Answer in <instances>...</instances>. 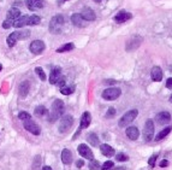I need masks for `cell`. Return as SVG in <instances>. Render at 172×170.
I'll use <instances>...</instances> for the list:
<instances>
[{
	"instance_id": "1",
	"label": "cell",
	"mask_w": 172,
	"mask_h": 170,
	"mask_svg": "<svg viewBox=\"0 0 172 170\" xmlns=\"http://www.w3.org/2000/svg\"><path fill=\"white\" fill-rule=\"evenodd\" d=\"M64 110H65V104H64V102L60 100V99L54 100L53 104H52V109H51V112H49V117H48L49 123H54L55 121H58V118L63 116Z\"/></svg>"
},
{
	"instance_id": "2",
	"label": "cell",
	"mask_w": 172,
	"mask_h": 170,
	"mask_svg": "<svg viewBox=\"0 0 172 170\" xmlns=\"http://www.w3.org/2000/svg\"><path fill=\"white\" fill-rule=\"evenodd\" d=\"M65 24V20L64 16L61 15H55L51 22H49V32L52 34H60L63 30V27Z\"/></svg>"
},
{
	"instance_id": "3",
	"label": "cell",
	"mask_w": 172,
	"mask_h": 170,
	"mask_svg": "<svg viewBox=\"0 0 172 170\" xmlns=\"http://www.w3.org/2000/svg\"><path fill=\"white\" fill-rule=\"evenodd\" d=\"M137 115H138V111H137L136 109L128 111L126 114H124V115L122 116V118H120L119 122H118V126H119L120 128H124V127L131 124V122L137 117Z\"/></svg>"
},
{
	"instance_id": "4",
	"label": "cell",
	"mask_w": 172,
	"mask_h": 170,
	"mask_svg": "<svg viewBox=\"0 0 172 170\" xmlns=\"http://www.w3.org/2000/svg\"><path fill=\"white\" fill-rule=\"evenodd\" d=\"M73 126V117L71 115H65L61 117L60 124H59V132L60 133H67Z\"/></svg>"
},
{
	"instance_id": "5",
	"label": "cell",
	"mask_w": 172,
	"mask_h": 170,
	"mask_svg": "<svg viewBox=\"0 0 172 170\" xmlns=\"http://www.w3.org/2000/svg\"><path fill=\"white\" fill-rule=\"evenodd\" d=\"M120 94H122V91L119 88H117V87H110V88H107V90H105L102 92V98L105 100L111 102V100H116L118 97H120Z\"/></svg>"
},
{
	"instance_id": "6",
	"label": "cell",
	"mask_w": 172,
	"mask_h": 170,
	"mask_svg": "<svg viewBox=\"0 0 172 170\" xmlns=\"http://www.w3.org/2000/svg\"><path fill=\"white\" fill-rule=\"evenodd\" d=\"M153 135H154V123L152 120H147L144 123V128H143V139L144 141H150L153 140Z\"/></svg>"
},
{
	"instance_id": "7",
	"label": "cell",
	"mask_w": 172,
	"mask_h": 170,
	"mask_svg": "<svg viewBox=\"0 0 172 170\" xmlns=\"http://www.w3.org/2000/svg\"><path fill=\"white\" fill-rule=\"evenodd\" d=\"M77 151H78V153L83 157V158H85V159H89V160H93L94 159V154H93V151L87 146V145H84V144H81V145H78V147H77Z\"/></svg>"
},
{
	"instance_id": "8",
	"label": "cell",
	"mask_w": 172,
	"mask_h": 170,
	"mask_svg": "<svg viewBox=\"0 0 172 170\" xmlns=\"http://www.w3.org/2000/svg\"><path fill=\"white\" fill-rule=\"evenodd\" d=\"M141 42H142V38L140 36V35H134L132 38H130L129 40H128V42H126V51H134V50H136V48H138L140 47V45H141Z\"/></svg>"
},
{
	"instance_id": "9",
	"label": "cell",
	"mask_w": 172,
	"mask_h": 170,
	"mask_svg": "<svg viewBox=\"0 0 172 170\" xmlns=\"http://www.w3.org/2000/svg\"><path fill=\"white\" fill-rule=\"evenodd\" d=\"M45 48H46L45 42L41 41V40H35L29 46V50H30V52L33 54H40V53H42L45 51Z\"/></svg>"
},
{
	"instance_id": "10",
	"label": "cell",
	"mask_w": 172,
	"mask_h": 170,
	"mask_svg": "<svg viewBox=\"0 0 172 170\" xmlns=\"http://www.w3.org/2000/svg\"><path fill=\"white\" fill-rule=\"evenodd\" d=\"M23 127H24L28 132H30L31 134H34V135H40V133H41L40 126H37V123H35V122H33V121H30V120L24 121Z\"/></svg>"
},
{
	"instance_id": "11",
	"label": "cell",
	"mask_w": 172,
	"mask_h": 170,
	"mask_svg": "<svg viewBox=\"0 0 172 170\" xmlns=\"http://www.w3.org/2000/svg\"><path fill=\"white\" fill-rule=\"evenodd\" d=\"M71 22L73 26L78 27V28H83V27H87L88 21H85L82 16V14H73L71 16Z\"/></svg>"
},
{
	"instance_id": "12",
	"label": "cell",
	"mask_w": 172,
	"mask_h": 170,
	"mask_svg": "<svg viewBox=\"0 0 172 170\" xmlns=\"http://www.w3.org/2000/svg\"><path fill=\"white\" fill-rule=\"evenodd\" d=\"M129 20H131V14L128 12V11H125V10L119 11V12L114 16V21H116L117 23H124V22H126V21H129Z\"/></svg>"
},
{
	"instance_id": "13",
	"label": "cell",
	"mask_w": 172,
	"mask_h": 170,
	"mask_svg": "<svg viewBox=\"0 0 172 170\" xmlns=\"http://www.w3.org/2000/svg\"><path fill=\"white\" fill-rule=\"evenodd\" d=\"M61 77V69L59 66H55L54 69L51 70V75H49V83L54 84L58 82V80Z\"/></svg>"
},
{
	"instance_id": "14",
	"label": "cell",
	"mask_w": 172,
	"mask_h": 170,
	"mask_svg": "<svg viewBox=\"0 0 172 170\" xmlns=\"http://www.w3.org/2000/svg\"><path fill=\"white\" fill-rule=\"evenodd\" d=\"M170 120H171V115L166 111H162V112H160L155 116V121L159 124H167L170 122Z\"/></svg>"
},
{
	"instance_id": "15",
	"label": "cell",
	"mask_w": 172,
	"mask_h": 170,
	"mask_svg": "<svg viewBox=\"0 0 172 170\" xmlns=\"http://www.w3.org/2000/svg\"><path fill=\"white\" fill-rule=\"evenodd\" d=\"M90 122H92V116L88 111L83 112L82 115V118H81V126H79V129H83V128H88L90 126Z\"/></svg>"
},
{
	"instance_id": "16",
	"label": "cell",
	"mask_w": 172,
	"mask_h": 170,
	"mask_svg": "<svg viewBox=\"0 0 172 170\" xmlns=\"http://www.w3.org/2000/svg\"><path fill=\"white\" fill-rule=\"evenodd\" d=\"M25 4L28 6V9L31 10V11L43 8V2H42V0H25Z\"/></svg>"
},
{
	"instance_id": "17",
	"label": "cell",
	"mask_w": 172,
	"mask_h": 170,
	"mask_svg": "<svg viewBox=\"0 0 172 170\" xmlns=\"http://www.w3.org/2000/svg\"><path fill=\"white\" fill-rule=\"evenodd\" d=\"M21 17V11L18 10V9H16V8H12V9H10V11L7 12V21H10L12 24L15 23V21L17 20V18H19Z\"/></svg>"
},
{
	"instance_id": "18",
	"label": "cell",
	"mask_w": 172,
	"mask_h": 170,
	"mask_svg": "<svg viewBox=\"0 0 172 170\" xmlns=\"http://www.w3.org/2000/svg\"><path fill=\"white\" fill-rule=\"evenodd\" d=\"M125 134L126 136L130 139V140H137L138 139V135H140V132L136 127H128L126 130H125Z\"/></svg>"
},
{
	"instance_id": "19",
	"label": "cell",
	"mask_w": 172,
	"mask_h": 170,
	"mask_svg": "<svg viewBox=\"0 0 172 170\" xmlns=\"http://www.w3.org/2000/svg\"><path fill=\"white\" fill-rule=\"evenodd\" d=\"M82 16H83V18H84L85 21H88V22L94 21V20L96 18L94 11H93L90 8H84V9L82 10Z\"/></svg>"
},
{
	"instance_id": "20",
	"label": "cell",
	"mask_w": 172,
	"mask_h": 170,
	"mask_svg": "<svg viewBox=\"0 0 172 170\" xmlns=\"http://www.w3.org/2000/svg\"><path fill=\"white\" fill-rule=\"evenodd\" d=\"M61 160H63V163L66 164V165H69V164L72 163V153H71L70 150L64 148V150L61 151Z\"/></svg>"
},
{
	"instance_id": "21",
	"label": "cell",
	"mask_w": 172,
	"mask_h": 170,
	"mask_svg": "<svg viewBox=\"0 0 172 170\" xmlns=\"http://www.w3.org/2000/svg\"><path fill=\"white\" fill-rule=\"evenodd\" d=\"M29 87H30V84L28 81H23L21 84H19V90H18V93L22 98H25L29 93Z\"/></svg>"
},
{
	"instance_id": "22",
	"label": "cell",
	"mask_w": 172,
	"mask_h": 170,
	"mask_svg": "<svg viewBox=\"0 0 172 170\" xmlns=\"http://www.w3.org/2000/svg\"><path fill=\"white\" fill-rule=\"evenodd\" d=\"M28 22H29V16L24 15V16H21L19 18H17L13 23V27L15 28H23L25 26H28Z\"/></svg>"
},
{
	"instance_id": "23",
	"label": "cell",
	"mask_w": 172,
	"mask_h": 170,
	"mask_svg": "<svg viewBox=\"0 0 172 170\" xmlns=\"http://www.w3.org/2000/svg\"><path fill=\"white\" fill-rule=\"evenodd\" d=\"M152 78H153V81H155V82H160L161 80H162V71H161V68H159V66H154L153 69H152Z\"/></svg>"
},
{
	"instance_id": "24",
	"label": "cell",
	"mask_w": 172,
	"mask_h": 170,
	"mask_svg": "<svg viewBox=\"0 0 172 170\" xmlns=\"http://www.w3.org/2000/svg\"><path fill=\"white\" fill-rule=\"evenodd\" d=\"M100 151H101V153L104 154V156H106V157H112V156H114V148L113 147H111L110 145H107V144H102L101 145V147H100Z\"/></svg>"
},
{
	"instance_id": "25",
	"label": "cell",
	"mask_w": 172,
	"mask_h": 170,
	"mask_svg": "<svg viewBox=\"0 0 172 170\" xmlns=\"http://www.w3.org/2000/svg\"><path fill=\"white\" fill-rule=\"evenodd\" d=\"M17 40H18V32H13V33H11V34L7 36V39H6L9 47H13V46L16 45Z\"/></svg>"
},
{
	"instance_id": "26",
	"label": "cell",
	"mask_w": 172,
	"mask_h": 170,
	"mask_svg": "<svg viewBox=\"0 0 172 170\" xmlns=\"http://www.w3.org/2000/svg\"><path fill=\"white\" fill-rule=\"evenodd\" d=\"M87 141H88L90 145H93V146H98V145H99V138H98V135L94 134V133H89V134L87 135Z\"/></svg>"
},
{
	"instance_id": "27",
	"label": "cell",
	"mask_w": 172,
	"mask_h": 170,
	"mask_svg": "<svg viewBox=\"0 0 172 170\" xmlns=\"http://www.w3.org/2000/svg\"><path fill=\"white\" fill-rule=\"evenodd\" d=\"M170 132H171V127H166L165 129H162L161 132H159V134L155 136V140H156V141H159V140L164 139L166 135H168V134H170Z\"/></svg>"
},
{
	"instance_id": "28",
	"label": "cell",
	"mask_w": 172,
	"mask_h": 170,
	"mask_svg": "<svg viewBox=\"0 0 172 170\" xmlns=\"http://www.w3.org/2000/svg\"><path fill=\"white\" fill-rule=\"evenodd\" d=\"M75 92V87L73 86H64L63 88H60V93L64 96H70Z\"/></svg>"
},
{
	"instance_id": "29",
	"label": "cell",
	"mask_w": 172,
	"mask_h": 170,
	"mask_svg": "<svg viewBox=\"0 0 172 170\" xmlns=\"http://www.w3.org/2000/svg\"><path fill=\"white\" fill-rule=\"evenodd\" d=\"M35 115L36 116H40V117H42V116H46L47 114H48V111H47V109L45 108V106H42V105H40V106H37L36 109H35Z\"/></svg>"
},
{
	"instance_id": "30",
	"label": "cell",
	"mask_w": 172,
	"mask_h": 170,
	"mask_svg": "<svg viewBox=\"0 0 172 170\" xmlns=\"http://www.w3.org/2000/svg\"><path fill=\"white\" fill-rule=\"evenodd\" d=\"M40 22H41L40 16L33 15V16H29V22H28V26H37Z\"/></svg>"
},
{
	"instance_id": "31",
	"label": "cell",
	"mask_w": 172,
	"mask_h": 170,
	"mask_svg": "<svg viewBox=\"0 0 172 170\" xmlns=\"http://www.w3.org/2000/svg\"><path fill=\"white\" fill-rule=\"evenodd\" d=\"M73 47H75V46H73V44H72V42H69V44H66V45H64V46H61V47L57 48V52H58V53L67 52V51H71Z\"/></svg>"
},
{
	"instance_id": "32",
	"label": "cell",
	"mask_w": 172,
	"mask_h": 170,
	"mask_svg": "<svg viewBox=\"0 0 172 170\" xmlns=\"http://www.w3.org/2000/svg\"><path fill=\"white\" fill-rule=\"evenodd\" d=\"M100 169H101V165H100V163L98 160H95V159L90 160V163H89V170H100Z\"/></svg>"
},
{
	"instance_id": "33",
	"label": "cell",
	"mask_w": 172,
	"mask_h": 170,
	"mask_svg": "<svg viewBox=\"0 0 172 170\" xmlns=\"http://www.w3.org/2000/svg\"><path fill=\"white\" fill-rule=\"evenodd\" d=\"M35 72L37 74V76L40 77L41 81H45V80H46V74H45V71L42 70V68H40V66L35 68Z\"/></svg>"
},
{
	"instance_id": "34",
	"label": "cell",
	"mask_w": 172,
	"mask_h": 170,
	"mask_svg": "<svg viewBox=\"0 0 172 170\" xmlns=\"http://www.w3.org/2000/svg\"><path fill=\"white\" fill-rule=\"evenodd\" d=\"M30 114L29 112H25V111H21L19 114H18V118L19 120H22V121H28V120H30Z\"/></svg>"
},
{
	"instance_id": "35",
	"label": "cell",
	"mask_w": 172,
	"mask_h": 170,
	"mask_svg": "<svg viewBox=\"0 0 172 170\" xmlns=\"http://www.w3.org/2000/svg\"><path fill=\"white\" fill-rule=\"evenodd\" d=\"M114 166V163L112 162V160H107V162H105L102 165H101V170H110V169H112Z\"/></svg>"
},
{
	"instance_id": "36",
	"label": "cell",
	"mask_w": 172,
	"mask_h": 170,
	"mask_svg": "<svg viewBox=\"0 0 172 170\" xmlns=\"http://www.w3.org/2000/svg\"><path fill=\"white\" fill-rule=\"evenodd\" d=\"M116 159L118 160V162H126L128 159H129V157L125 154V153H118V154H116Z\"/></svg>"
},
{
	"instance_id": "37",
	"label": "cell",
	"mask_w": 172,
	"mask_h": 170,
	"mask_svg": "<svg viewBox=\"0 0 172 170\" xmlns=\"http://www.w3.org/2000/svg\"><path fill=\"white\" fill-rule=\"evenodd\" d=\"M30 35L29 30H23V32H18V40H24L25 38H28Z\"/></svg>"
},
{
	"instance_id": "38",
	"label": "cell",
	"mask_w": 172,
	"mask_h": 170,
	"mask_svg": "<svg viewBox=\"0 0 172 170\" xmlns=\"http://www.w3.org/2000/svg\"><path fill=\"white\" fill-rule=\"evenodd\" d=\"M114 115H116V109H114V108H110V109L107 110L105 117H106V118H112V117H114Z\"/></svg>"
},
{
	"instance_id": "39",
	"label": "cell",
	"mask_w": 172,
	"mask_h": 170,
	"mask_svg": "<svg viewBox=\"0 0 172 170\" xmlns=\"http://www.w3.org/2000/svg\"><path fill=\"white\" fill-rule=\"evenodd\" d=\"M156 158H158V154H153V156L149 158V160H148V165H149V168H150V169H153V168H154Z\"/></svg>"
},
{
	"instance_id": "40",
	"label": "cell",
	"mask_w": 172,
	"mask_h": 170,
	"mask_svg": "<svg viewBox=\"0 0 172 170\" xmlns=\"http://www.w3.org/2000/svg\"><path fill=\"white\" fill-rule=\"evenodd\" d=\"M65 83H66V80H65V77L64 76H61L59 80H58V82H57V84L60 87V88H63L64 86H65Z\"/></svg>"
},
{
	"instance_id": "41",
	"label": "cell",
	"mask_w": 172,
	"mask_h": 170,
	"mask_svg": "<svg viewBox=\"0 0 172 170\" xmlns=\"http://www.w3.org/2000/svg\"><path fill=\"white\" fill-rule=\"evenodd\" d=\"M11 26H13V24H12V23H11L10 21H7V20L3 22V28H4V29H9V28H10Z\"/></svg>"
},
{
	"instance_id": "42",
	"label": "cell",
	"mask_w": 172,
	"mask_h": 170,
	"mask_svg": "<svg viewBox=\"0 0 172 170\" xmlns=\"http://www.w3.org/2000/svg\"><path fill=\"white\" fill-rule=\"evenodd\" d=\"M166 88H168V90L172 88V77L167 78V81H166Z\"/></svg>"
},
{
	"instance_id": "43",
	"label": "cell",
	"mask_w": 172,
	"mask_h": 170,
	"mask_svg": "<svg viewBox=\"0 0 172 170\" xmlns=\"http://www.w3.org/2000/svg\"><path fill=\"white\" fill-rule=\"evenodd\" d=\"M159 165H160L161 168H166V166L168 165V162H167L166 159H164V160H161V162H160V164H159Z\"/></svg>"
},
{
	"instance_id": "44",
	"label": "cell",
	"mask_w": 172,
	"mask_h": 170,
	"mask_svg": "<svg viewBox=\"0 0 172 170\" xmlns=\"http://www.w3.org/2000/svg\"><path fill=\"white\" fill-rule=\"evenodd\" d=\"M83 164H84V162H83L82 159H79V160H77V162H76V166H77V168H82V166H83Z\"/></svg>"
},
{
	"instance_id": "45",
	"label": "cell",
	"mask_w": 172,
	"mask_h": 170,
	"mask_svg": "<svg viewBox=\"0 0 172 170\" xmlns=\"http://www.w3.org/2000/svg\"><path fill=\"white\" fill-rule=\"evenodd\" d=\"M104 83H106V84H113V83H116V81L114 80H106V81H104Z\"/></svg>"
},
{
	"instance_id": "46",
	"label": "cell",
	"mask_w": 172,
	"mask_h": 170,
	"mask_svg": "<svg viewBox=\"0 0 172 170\" xmlns=\"http://www.w3.org/2000/svg\"><path fill=\"white\" fill-rule=\"evenodd\" d=\"M42 170H53V169H52L51 166H43V168H42Z\"/></svg>"
},
{
	"instance_id": "47",
	"label": "cell",
	"mask_w": 172,
	"mask_h": 170,
	"mask_svg": "<svg viewBox=\"0 0 172 170\" xmlns=\"http://www.w3.org/2000/svg\"><path fill=\"white\" fill-rule=\"evenodd\" d=\"M63 2H66V0H59V2H58V4H59V5H60V4H61V3H63Z\"/></svg>"
},
{
	"instance_id": "48",
	"label": "cell",
	"mask_w": 172,
	"mask_h": 170,
	"mask_svg": "<svg viewBox=\"0 0 172 170\" xmlns=\"http://www.w3.org/2000/svg\"><path fill=\"white\" fill-rule=\"evenodd\" d=\"M95 3H100V2H102V0H94Z\"/></svg>"
},
{
	"instance_id": "49",
	"label": "cell",
	"mask_w": 172,
	"mask_h": 170,
	"mask_svg": "<svg viewBox=\"0 0 172 170\" xmlns=\"http://www.w3.org/2000/svg\"><path fill=\"white\" fill-rule=\"evenodd\" d=\"M116 170H124V168H118V169H116Z\"/></svg>"
},
{
	"instance_id": "50",
	"label": "cell",
	"mask_w": 172,
	"mask_h": 170,
	"mask_svg": "<svg viewBox=\"0 0 172 170\" xmlns=\"http://www.w3.org/2000/svg\"><path fill=\"white\" fill-rule=\"evenodd\" d=\"M170 102L172 103V94H171V97H170Z\"/></svg>"
},
{
	"instance_id": "51",
	"label": "cell",
	"mask_w": 172,
	"mask_h": 170,
	"mask_svg": "<svg viewBox=\"0 0 172 170\" xmlns=\"http://www.w3.org/2000/svg\"><path fill=\"white\" fill-rule=\"evenodd\" d=\"M1 69H3V65H1V64H0V71H1Z\"/></svg>"
}]
</instances>
